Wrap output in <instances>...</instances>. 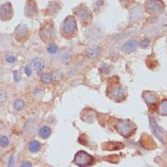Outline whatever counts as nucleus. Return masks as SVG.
I'll return each instance as SVG.
<instances>
[{
	"label": "nucleus",
	"instance_id": "423d86ee",
	"mask_svg": "<svg viewBox=\"0 0 167 167\" xmlns=\"http://www.w3.org/2000/svg\"><path fill=\"white\" fill-rule=\"evenodd\" d=\"M12 15V5L10 3H5L0 6V17L2 20H9Z\"/></svg>",
	"mask_w": 167,
	"mask_h": 167
},
{
	"label": "nucleus",
	"instance_id": "a878e982",
	"mask_svg": "<svg viewBox=\"0 0 167 167\" xmlns=\"http://www.w3.org/2000/svg\"><path fill=\"white\" fill-rule=\"evenodd\" d=\"M149 45H150V41H149V39H143V40L141 41V43H140V45H141V47H143V48H146V47H148V46H149Z\"/></svg>",
	"mask_w": 167,
	"mask_h": 167
},
{
	"label": "nucleus",
	"instance_id": "bb28decb",
	"mask_svg": "<svg viewBox=\"0 0 167 167\" xmlns=\"http://www.w3.org/2000/svg\"><path fill=\"white\" fill-rule=\"evenodd\" d=\"M25 72H26V74H27V76H30V75H31V74H32V72H33L32 66H31V65L27 66V67H25Z\"/></svg>",
	"mask_w": 167,
	"mask_h": 167
},
{
	"label": "nucleus",
	"instance_id": "f3484780",
	"mask_svg": "<svg viewBox=\"0 0 167 167\" xmlns=\"http://www.w3.org/2000/svg\"><path fill=\"white\" fill-rule=\"evenodd\" d=\"M51 134V129L48 126H43L39 130V136L43 139H46Z\"/></svg>",
	"mask_w": 167,
	"mask_h": 167
},
{
	"label": "nucleus",
	"instance_id": "393cba45",
	"mask_svg": "<svg viewBox=\"0 0 167 167\" xmlns=\"http://www.w3.org/2000/svg\"><path fill=\"white\" fill-rule=\"evenodd\" d=\"M16 56H13V55H11V54H7V55L5 56V60H6V62L9 63V64L15 63V62H16Z\"/></svg>",
	"mask_w": 167,
	"mask_h": 167
},
{
	"label": "nucleus",
	"instance_id": "f257e3e1",
	"mask_svg": "<svg viewBox=\"0 0 167 167\" xmlns=\"http://www.w3.org/2000/svg\"><path fill=\"white\" fill-rule=\"evenodd\" d=\"M114 128L124 137H130L135 131V125L131 120H118Z\"/></svg>",
	"mask_w": 167,
	"mask_h": 167
},
{
	"label": "nucleus",
	"instance_id": "2eb2a0df",
	"mask_svg": "<svg viewBox=\"0 0 167 167\" xmlns=\"http://www.w3.org/2000/svg\"><path fill=\"white\" fill-rule=\"evenodd\" d=\"M151 127H152L153 132L158 137V139H160L161 141H163V135H164L163 130L157 125V124L155 122L153 121V119H151Z\"/></svg>",
	"mask_w": 167,
	"mask_h": 167
},
{
	"label": "nucleus",
	"instance_id": "1a4fd4ad",
	"mask_svg": "<svg viewBox=\"0 0 167 167\" xmlns=\"http://www.w3.org/2000/svg\"><path fill=\"white\" fill-rule=\"evenodd\" d=\"M143 97L148 104H154L158 99L157 95L152 91H144L143 93Z\"/></svg>",
	"mask_w": 167,
	"mask_h": 167
},
{
	"label": "nucleus",
	"instance_id": "412c9836",
	"mask_svg": "<svg viewBox=\"0 0 167 167\" xmlns=\"http://www.w3.org/2000/svg\"><path fill=\"white\" fill-rule=\"evenodd\" d=\"M25 107V102L22 100V99H17V100L15 101L14 103V108L16 110V111H21L23 110Z\"/></svg>",
	"mask_w": 167,
	"mask_h": 167
},
{
	"label": "nucleus",
	"instance_id": "f8f14e48",
	"mask_svg": "<svg viewBox=\"0 0 167 167\" xmlns=\"http://www.w3.org/2000/svg\"><path fill=\"white\" fill-rule=\"evenodd\" d=\"M136 46H137V42L132 39L125 43V45L122 46V50L125 53H131L136 48Z\"/></svg>",
	"mask_w": 167,
	"mask_h": 167
},
{
	"label": "nucleus",
	"instance_id": "a211bd4d",
	"mask_svg": "<svg viewBox=\"0 0 167 167\" xmlns=\"http://www.w3.org/2000/svg\"><path fill=\"white\" fill-rule=\"evenodd\" d=\"M158 114L160 115H165L167 116V99H165L161 102V103L158 106Z\"/></svg>",
	"mask_w": 167,
	"mask_h": 167
},
{
	"label": "nucleus",
	"instance_id": "7ed1b4c3",
	"mask_svg": "<svg viewBox=\"0 0 167 167\" xmlns=\"http://www.w3.org/2000/svg\"><path fill=\"white\" fill-rule=\"evenodd\" d=\"M76 20L73 16H68L65 20L63 24V28H62V33L64 35L69 36L75 33L76 31Z\"/></svg>",
	"mask_w": 167,
	"mask_h": 167
},
{
	"label": "nucleus",
	"instance_id": "ddd939ff",
	"mask_svg": "<svg viewBox=\"0 0 167 167\" xmlns=\"http://www.w3.org/2000/svg\"><path fill=\"white\" fill-rule=\"evenodd\" d=\"M32 65L34 67V69L37 71V73H40L44 70L45 68V62L43 59L39 58V57H35L32 60Z\"/></svg>",
	"mask_w": 167,
	"mask_h": 167
},
{
	"label": "nucleus",
	"instance_id": "c85d7f7f",
	"mask_svg": "<svg viewBox=\"0 0 167 167\" xmlns=\"http://www.w3.org/2000/svg\"><path fill=\"white\" fill-rule=\"evenodd\" d=\"M15 166V159H14V156L11 155L9 157V160H8V167H14Z\"/></svg>",
	"mask_w": 167,
	"mask_h": 167
},
{
	"label": "nucleus",
	"instance_id": "c756f323",
	"mask_svg": "<svg viewBox=\"0 0 167 167\" xmlns=\"http://www.w3.org/2000/svg\"><path fill=\"white\" fill-rule=\"evenodd\" d=\"M21 167H32V165H31L30 162L25 161V162H23V164L21 165Z\"/></svg>",
	"mask_w": 167,
	"mask_h": 167
},
{
	"label": "nucleus",
	"instance_id": "20e7f679",
	"mask_svg": "<svg viewBox=\"0 0 167 167\" xmlns=\"http://www.w3.org/2000/svg\"><path fill=\"white\" fill-rule=\"evenodd\" d=\"M146 7L148 12L154 14H159L164 10L165 5L161 0H147Z\"/></svg>",
	"mask_w": 167,
	"mask_h": 167
},
{
	"label": "nucleus",
	"instance_id": "cd10ccee",
	"mask_svg": "<svg viewBox=\"0 0 167 167\" xmlns=\"http://www.w3.org/2000/svg\"><path fill=\"white\" fill-rule=\"evenodd\" d=\"M6 98V95H5V92L2 89H0V103L1 102H4Z\"/></svg>",
	"mask_w": 167,
	"mask_h": 167
},
{
	"label": "nucleus",
	"instance_id": "6e6552de",
	"mask_svg": "<svg viewBox=\"0 0 167 167\" xmlns=\"http://www.w3.org/2000/svg\"><path fill=\"white\" fill-rule=\"evenodd\" d=\"M53 33H54V27L52 24H46L40 30V35L44 41L51 38V36L53 35Z\"/></svg>",
	"mask_w": 167,
	"mask_h": 167
},
{
	"label": "nucleus",
	"instance_id": "b1692460",
	"mask_svg": "<svg viewBox=\"0 0 167 167\" xmlns=\"http://www.w3.org/2000/svg\"><path fill=\"white\" fill-rule=\"evenodd\" d=\"M61 61L64 64H69L71 62V56L68 54H65L61 56Z\"/></svg>",
	"mask_w": 167,
	"mask_h": 167
},
{
	"label": "nucleus",
	"instance_id": "dca6fc26",
	"mask_svg": "<svg viewBox=\"0 0 167 167\" xmlns=\"http://www.w3.org/2000/svg\"><path fill=\"white\" fill-rule=\"evenodd\" d=\"M28 148H29V151L31 153H37L41 149V143L36 140H33L30 142Z\"/></svg>",
	"mask_w": 167,
	"mask_h": 167
},
{
	"label": "nucleus",
	"instance_id": "6ab92c4d",
	"mask_svg": "<svg viewBox=\"0 0 167 167\" xmlns=\"http://www.w3.org/2000/svg\"><path fill=\"white\" fill-rule=\"evenodd\" d=\"M124 145L121 144V143H115V142H109L105 144V148L104 150H118L120 148H123Z\"/></svg>",
	"mask_w": 167,
	"mask_h": 167
},
{
	"label": "nucleus",
	"instance_id": "aec40b11",
	"mask_svg": "<svg viewBox=\"0 0 167 167\" xmlns=\"http://www.w3.org/2000/svg\"><path fill=\"white\" fill-rule=\"evenodd\" d=\"M40 80L42 83L44 84H50L53 80V77L50 74H47V73H45V74H42L41 76H40Z\"/></svg>",
	"mask_w": 167,
	"mask_h": 167
},
{
	"label": "nucleus",
	"instance_id": "7c9ffc66",
	"mask_svg": "<svg viewBox=\"0 0 167 167\" xmlns=\"http://www.w3.org/2000/svg\"><path fill=\"white\" fill-rule=\"evenodd\" d=\"M14 76H15V81L16 82H18L20 80V77H19V74L17 71H15L14 72Z\"/></svg>",
	"mask_w": 167,
	"mask_h": 167
},
{
	"label": "nucleus",
	"instance_id": "4468645a",
	"mask_svg": "<svg viewBox=\"0 0 167 167\" xmlns=\"http://www.w3.org/2000/svg\"><path fill=\"white\" fill-rule=\"evenodd\" d=\"M28 33L27 27L24 25H20L16 29V34L17 35V39H24Z\"/></svg>",
	"mask_w": 167,
	"mask_h": 167
},
{
	"label": "nucleus",
	"instance_id": "9d476101",
	"mask_svg": "<svg viewBox=\"0 0 167 167\" xmlns=\"http://www.w3.org/2000/svg\"><path fill=\"white\" fill-rule=\"evenodd\" d=\"M101 51H102V50H101L100 46H98V45H94V46H91V47L87 48V49L85 50V53L86 57L93 59V58H96V56H98L100 55Z\"/></svg>",
	"mask_w": 167,
	"mask_h": 167
},
{
	"label": "nucleus",
	"instance_id": "9b49d317",
	"mask_svg": "<svg viewBox=\"0 0 167 167\" xmlns=\"http://www.w3.org/2000/svg\"><path fill=\"white\" fill-rule=\"evenodd\" d=\"M25 14L27 16H33L36 14V5L34 0H28L25 8Z\"/></svg>",
	"mask_w": 167,
	"mask_h": 167
},
{
	"label": "nucleus",
	"instance_id": "39448f33",
	"mask_svg": "<svg viewBox=\"0 0 167 167\" xmlns=\"http://www.w3.org/2000/svg\"><path fill=\"white\" fill-rule=\"evenodd\" d=\"M110 93H111V95H109V96L111 97V99H114L117 102H119L121 98L125 99V90L120 85L113 87L111 89V91L108 92V94H110Z\"/></svg>",
	"mask_w": 167,
	"mask_h": 167
},
{
	"label": "nucleus",
	"instance_id": "f03ea898",
	"mask_svg": "<svg viewBox=\"0 0 167 167\" xmlns=\"http://www.w3.org/2000/svg\"><path fill=\"white\" fill-rule=\"evenodd\" d=\"M95 158L85 151H79L74 156V164L80 167H87L92 165Z\"/></svg>",
	"mask_w": 167,
	"mask_h": 167
},
{
	"label": "nucleus",
	"instance_id": "0eeeda50",
	"mask_svg": "<svg viewBox=\"0 0 167 167\" xmlns=\"http://www.w3.org/2000/svg\"><path fill=\"white\" fill-rule=\"evenodd\" d=\"M77 16L80 19V21L82 22V24H86V22H89L90 20H92V15L89 12V9L87 7H83L80 10L77 11Z\"/></svg>",
	"mask_w": 167,
	"mask_h": 167
},
{
	"label": "nucleus",
	"instance_id": "4be33fe9",
	"mask_svg": "<svg viewBox=\"0 0 167 167\" xmlns=\"http://www.w3.org/2000/svg\"><path fill=\"white\" fill-rule=\"evenodd\" d=\"M0 145L4 148L9 145V139L5 135H2L0 137Z\"/></svg>",
	"mask_w": 167,
	"mask_h": 167
},
{
	"label": "nucleus",
	"instance_id": "5701e85b",
	"mask_svg": "<svg viewBox=\"0 0 167 167\" xmlns=\"http://www.w3.org/2000/svg\"><path fill=\"white\" fill-rule=\"evenodd\" d=\"M46 50H47V52H48L49 54H56V53L57 52V50H58V47H57V45H55V44H50V45L47 46Z\"/></svg>",
	"mask_w": 167,
	"mask_h": 167
}]
</instances>
